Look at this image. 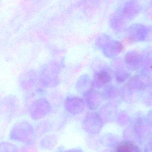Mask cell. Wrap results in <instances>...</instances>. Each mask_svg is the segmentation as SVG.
<instances>
[{
    "label": "cell",
    "instance_id": "3957f363",
    "mask_svg": "<svg viewBox=\"0 0 152 152\" xmlns=\"http://www.w3.org/2000/svg\"><path fill=\"white\" fill-rule=\"evenodd\" d=\"M0 152H18L16 145L9 142H3L0 143Z\"/></svg>",
    "mask_w": 152,
    "mask_h": 152
},
{
    "label": "cell",
    "instance_id": "7a4b0ae2",
    "mask_svg": "<svg viewBox=\"0 0 152 152\" xmlns=\"http://www.w3.org/2000/svg\"><path fill=\"white\" fill-rule=\"evenodd\" d=\"M117 152H140L138 148L131 143L125 142L120 145Z\"/></svg>",
    "mask_w": 152,
    "mask_h": 152
},
{
    "label": "cell",
    "instance_id": "6da1fadb",
    "mask_svg": "<svg viewBox=\"0 0 152 152\" xmlns=\"http://www.w3.org/2000/svg\"><path fill=\"white\" fill-rule=\"evenodd\" d=\"M31 132L28 124L24 121H19L13 124L10 130L9 137L12 141L24 142L28 139Z\"/></svg>",
    "mask_w": 152,
    "mask_h": 152
},
{
    "label": "cell",
    "instance_id": "277c9868",
    "mask_svg": "<svg viewBox=\"0 0 152 152\" xmlns=\"http://www.w3.org/2000/svg\"><path fill=\"white\" fill-rule=\"evenodd\" d=\"M98 79L102 83H107L110 80V78L105 72H102L97 75Z\"/></svg>",
    "mask_w": 152,
    "mask_h": 152
}]
</instances>
